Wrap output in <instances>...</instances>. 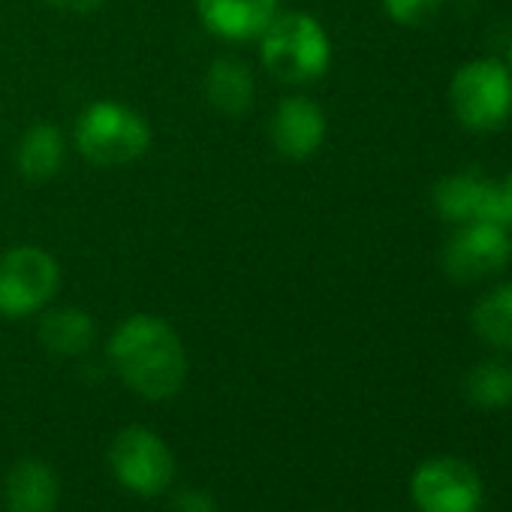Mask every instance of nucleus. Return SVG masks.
Here are the masks:
<instances>
[{
	"mask_svg": "<svg viewBox=\"0 0 512 512\" xmlns=\"http://www.w3.org/2000/svg\"><path fill=\"white\" fill-rule=\"evenodd\" d=\"M109 464L115 479L139 497H157L169 491L175 479L172 449L160 434L142 425H130L115 434L109 446Z\"/></svg>",
	"mask_w": 512,
	"mask_h": 512,
	"instance_id": "nucleus-6",
	"label": "nucleus"
},
{
	"mask_svg": "<svg viewBox=\"0 0 512 512\" xmlns=\"http://www.w3.org/2000/svg\"><path fill=\"white\" fill-rule=\"evenodd\" d=\"M58 290L61 266L49 250L19 244L0 253V314L4 317L22 320L40 314L52 305Z\"/></svg>",
	"mask_w": 512,
	"mask_h": 512,
	"instance_id": "nucleus-5",
	"label": "nucleus"
},
{
	"mask_svg": "<svg viewBox=\"0 0 512 512\" xmlns=\"http://www.w3.org/2000/svg\"><path fill=\"white\" fill-rule=\"evenodd\" d=\"M512 260L509 226L470 220L455 226V235L443 247V272L455 284H473L500 275Z\"/></svg>",
	"mask_w": 512,
	"mask_h": 512,
	"instance_id": "nucleus-7",
	"label": "nucleus"
},
{
	"mask_svg": "<svg viewBox=\"0 0 512 512\" xmlns=\"http://www.w3.org/2000/svg\"><path fill=\"white\" fill-rule=\"evenodd\" d=\"M431 199H434V211L452 226H461L470 220H488V223H500L512 229L500 184L473 169L443 175L434 184Z\"/></svg>",
	"mask_w": 512,
	"mask_h": 512,
	"instance_id": "nucleus-9",
	"label": "nucleus"
},
{
	"mask_svg": "<svg viewBox=\"0 0 512 512\" xmlns=\"http://www.w3.org/2000/svg\"><path fill=\"white\" fill-rule=\"evenodd\" d=\"M49 7L55 10H64V13H76V16H88V13H97L106 0H46Z\"/></svg>",
	"mask_w": 512,
	"mask_h": 512,
	"instance_id": "nucleus-20",
	"label": "nucleus"
},
{
	"mask_svg": "<svg viewBox=\"0 0 512 512\" xmlns=\"http://www.w3.org/2000/svg\"><path fill=\"white\" fill-rule=\"evenodd\" d=\"M464 395L470 404L482 410H503L512 404V362L509 359H485L479 362L467 380Z\"/></svg>",
	"mask_w": 512,
	"mask_h": 512,
	"instance_id": "nucleus-17",
	"label": "nucleus"
},
{
	"mask_svg": "<svg viewBox=\"0 0 512 512\" xmlns=\"http://www.w3.org/2000/svg\"><path fill=\"white\" fill-rule=\"evenodd\" d=\"M260 61L284 85H311L332 67V40L311 13H278L260 34Z\"/></svg>",
	"mask_w": 512,
	"mask_h": 512,
	"instance_id": "nucleus-2",
	"label": "nucleus"
},
{
	"mask_svg": "<svg viewBox=\"0 0 512 512\" xmlns=\"http://www.w3.org/2000/svg\"><path fill=\"white\" fill-rule=\"evenodd\" d=\"M40 341L55 356H85L97 341V323L82 308H55L40 320Z\"/></svg>",
	"mask_w": 512,
	"mask_h": 512,
	"instance_id": "nucleus-15",
	"label": "nucleus"
},
{
	"mask_svg": "<svg viewBox=\"0 0 512 512\" xmlns=\"http://www.w3.org/2000/svg\"><path fill=\"white\" fill-rule=\"evenodd\" d=\"M419 512H479L482 482L476 470L458 458L425 461L410 482Z\"/></svg>",
	"mask_w": 512,
	"mask_h": 512,
	"instance_id": "nucleus-8",
	"label": "nucleus"
},
{
	"mask_svg": "<svg viewBox=\"0 0 512 512\" xmlns=\"http://www.w3.org/2000/svg\"><path fill=\"white\" fill-rule=\"evenodd\" d=\"M443 7V0H383V13L401 28L428 25Z\"/></svg>",
	"mask_w": 512,
	"mask_h": 512,
	"instance_id": "nucleus-18",
	"label": "nucleus"
},
{
	"mask_svg": "<svg viewBox=\"0 0 512 512\" xmlns=\"http://www.w3.org/2000/svg\"><path fill=\"white\" fill-rule=\"evenodd\" d=\"M500 190H503V199H506V211H509V223H512V172L506 175V181L500 184Z\"/></svg>",
	"mask_w": 512,
	"mask_h": 512,
	"instance_id": "nucleus-21",
	"label": "nucleus"
},
{
	"mask_svg": "<svg viewBox=\"0 0 512 512\" xmlns=\"http://www.w3.org/2000/svg\"><path fill=\"white\" fill-rule=\"evenodd\" d=\"M449 109L470 133H497L512 118V73L503 61L476 58L455 70Z\"/></svg>",
	"mask_w": 512,
	"mask_h": 512,
	"instance_id": "nucleus-4",
	"label": "nucleus"
},
{
	"mask_svg": "<svg viewBox=\"0 0 512 512\" xmlns=\"http://www.w3.org/2000/svg\"><path fill=\"white\" fill-rule=\"evenodd\" d=\"M205 97L220 115L238 118L250 112L256 100V82L250 67L238 58H217L205 73Z\"/></svg>",
	"mask_w": 512,
	"mask_h": 512,
	"instance_id": "nucleus-13",
	"label": "nucleus"
},
{
	"mask_svg": "<svg viewBox=\"0 0 512 512\" xmlns=\"http://www.w3.org/2000/svg\"><path fill=\"white\" fill-rule=\"evenodd\" d=\"M196 13L214 37L244 43L260 40L278 16V0H196Z\"/></svg>",
	"mask_w": 512,
	"mask_h": 512,
	"instance_id": "nucleus-11",
	"label": "nucleus"
},
{
	"mask_svg": "<svg viewBox=\"0 0 512 512\" xmlns=\"http://www.w3.org/2000/svg\"><path fill=\"white\" fill-rule=\"evenodd\" d=\"M109 362L148 401L175 398L187 380V350L178 332L154 314H133L112 332Z\"/></svg>",
	"mask_w": 512,
	"mask_h": 512,
	"instance_id": "nucleus-1",
	"label": "nucleus"
},
{
	"mask_svg": "<svg viewBox=\"0 0 512 512\" xmlns=\"http://www.w3.org/2000/svg\"><path fill=\"white\" fill-rule=\"evenodd\" d=\"M76 148L94 166H127L148 154L151 127L136 109L118 100H94L76 121Z\"/></svg>",
	"mask_w": 512,
	"mask_h": 512,
	"instance_id": "nucleus-3",
	"label": "nucleus"
},
{
	"mask_svg": "<svg viewBox=\"0 0 512 512\" xmlns=\"http://www.w3.org/2000/svg\"><path fill=\"white\" fill-rule=\"evenodd\" d=\"M473 332L494 350H512V284H500L488 290L473 314Z\"/></svg>",
	"mask_w": 512,
	"mask_h": 512,
	"instance_id": "nucleus-16",
	"label": "nucleus"
},
{
	"mask_svg": "<svg viewBox=\"0 0 512 512\" xmlns=\"http://www.w3.org/2000/svg\"><path fill=\"white\" fill-rule=\"evenodd\" d=\"M10 512H55L61 485L55 470L40 458H22L10 467L4 482Z\"/></svg>",
	"mask_w": 512,
	"mask_h": 512,
	"instance_id": "nucleus-12",
	"label": "nucleus"
},
{
	"mask_svg": "<svg viewBox=\"0 0 512 512\" xmlns=\"http://www.w3.org/2000/svg\"><path fill=\"white\" fill-rule=\"evenodd\" d=\"M67 160V142L64 133L49 124V121H37L16 148V166L28 181H49L64 169Z\"/></svg>",
	"mask_w": 512,
	"mask_h": 512,
	"instance_id": "nucleus-14",
	"label": "nucleus"
},
{
	"mask_svg": "<svg viewBox=\"0 0 512 512\" xmlns=\"http://www.w3.org/2000/svg\"><path fill=\"white\" fill-rule=\"evenodd\" d=\"M326 133H329L326 112L308 97H284L269 124L272 145L287 160L314 157L323 148Z\"/></svg>",
	"mask_w": 512,
	"mask_h": 512,
	"instance_id": "nucleus-10",
	"label": "nucleus"
},
{
	"mask_svg": "<svg viewBox=\"0 0 512 512\" xmlns=\"http://www.w3.org/2000/svg\"><path fill=\"white\" fill-rule=\"evenodd\" d=\"M172 512H217V503L208 491H181L172 500Z\"/></svg>",
	"mask_w": 512,
	"mask_h": 512,
	"instance_id": "nucleus-19",
	"label": "nucleus"
},
{
	"mask_svg": "<svg viewBox=\"0 0 512 512\" xmlns=\"http://www.w3.org/2000/svg\"><path fill=\"white\" fill-rule=\"evenodd\" d=\"M506 67H509V73H512V46H509V61H506Z\"/></svg>",
	"mask_w": 512,
	"mask_h": 512,
	"instance_id": "nucleus-22",
	"label": "nucleus"
}]
</instances>
